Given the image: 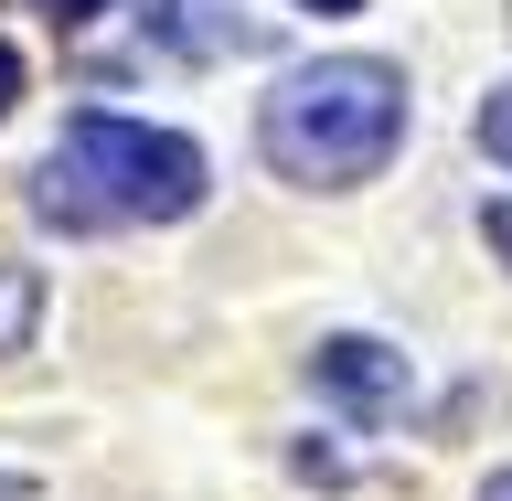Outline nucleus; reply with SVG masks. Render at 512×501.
<instances>
[{
	"label": "nucleus",
	"mask_w": 512,
	"mask_h": 501,
	"mask_svg": "<svg viewBox=\"0 0 512 501\" xmlns=\"http://www.w3.org/2000/svg\"><path fill=\"white\" fill-rule=\"evenodd\" d=\"M256 150H267V171L299 182V192L374 182L384 160L406 150V75H395L384 54H320V64H299V75H278L267 107H256Z\"/></svg>",
	"instance_id": "f257e3e1"
},
{
	"label": "nucleus",
	"mask_w": 512,
	"mask_h": 501,
	"mask_svg": "<svg viewBox=\"0 0 512 501\" xmlns=\"http://www.w3.org/2000/svg\"><path fill=\"white\" fill-rule=\"evenodd\" d=\"M203 150L182 128H150V118H118V107H75L64 118V150L32 171V214L64 224V235H96V224H182L203 214Z\"/></svg>",
	"instance_id": "f03ea898"
},
{
	"label": "nucleus",
	"mask_w": 512,
	"mask_h": 501,
	"mask_svg": "<svg viewBox=\"0 0 512 501\" xmlns=\"http://www.w3.org/2000/svg\"><path fill=\"white\" fill-rule=\"evenodd\" d=\"M310 395L342 406V416H363V427H384V416L416 406V363L395 342H374V331H331V342L310 352Z\"/></svg>",
	"instance_id": "7ed1b4c3"
},
{
	"label": "nucleus",
	"mask_w": 512,
	"mask_h": 501,
	"mask_svg": "<svg viewBox=\"0 0 512 501\" xmlns=\"http://www.w3.org/2000/svg\"><path fill=\"white\" fill-rule=\"evenodd\" d=\"M150 32H160V43H182V54H246V43H256L246 22H224L214 0H160Z\"/></svg>",
	"instance_id": "20e7f679"
},
{
	"label": "nucleus",
	"mask_w": 512,
	"mask_h": 501,
	"mask_svg": "<svg viewBox=\"0 0 512 501\" xmlns=\"http://www.w3.org/2000/svg\"><path fill=\"white\" fill-rule=\"evenodd\" d=\"M32 331H43V267L0 256V352H32Z\"/></svg>",
	"instance_id": "39448f33"
},
{
	"label": "nucleus",
	"mask_w": 512,
	"mask_h": 501,
	"mask_svg": "<svg viewBox=\"0 0 512 501\" xmlns=\"http://www.w3.org/2000/svg\"><path fill=\"white\" fill-rule=\"evenodd\" d=\"M480 150H491V160H502V171H512V86L491 96V107H480Z\"/></svg>",
	"instance_id": "423d86ee"
},
{
	"label": "nucleus",
	"mask_w": 512,
	"mask_h": 501,
	"mask_svg": "<svg viewBox=\"0 0 512 501\" xmlns=\"http://www.w3.org/2000/svg\"><path fill=\"white\" fill-rule=\"evenodd\" d=\"M480 235H491V256L512 267V192H502V203H480Z\"/></svg>",
	"instance_id": "0eeeda50"
},
{
	"label": "nucleus",
	"mask_w": 512,
	"mask_h": 501,
	"mask_svg": "<svg viewBox=\"0 0 512 501\" xmlns=\"http://www.w3.org/2000/svg\"><path fill=\"white\" fill-rule=\"evenodd\" d=\"M96 11H107V0H43V22H64V32H75V22H96Z\"/></svg>",
	"instance_id": "6e6552de"
},
{
	"label": "nucleus",
	"mask_w": 512,
	"mask_h": 501,
	"mask_svg": "<svg viewBox=\"0 0 512 501\" xmlns=\"http://www.w3.org/2000/svg\"><path fill=\"white\" fill-rule=\"evenodd\" d=\"M11 96H22V54L0 43V118H11Z\"/></svg>",
	"instance_id": "1a4fd4ad"
},
{
	"label": "nucleus",
	"mask_w": 512,
	"mask_h": 501,
	"mask_svg": "<svg viewBox=\"0 0 512 501\" xmlns=\"http://www.w3.org/2000/svg\"><path fill=\"white\" fill-rule=\"evenodd\" d=\"M480 501H512V470H491V480H480Z\"/></svg>",
	"instance_id": "9d476101"
},
{
	"label": "nucleus",
	"mask_w": 512,
	"mask_h": 501,
	"mask_svg": "<svg viewBox=\"0 0 512 501\" xmlns=\"http://www.w3.org/2000/svg\"><path fill=\"white\" fill-rule=\"evenodd\" d=\"M299 11H363V0H299Z\"/></svg>",
	"instance_id": "9b49d317"
},
{
	"label": "nucleus",
	"mask_w": 512,
	"mask_h": 501,
	"mask_svg": "<svg viewBox=\"0 0 512 501\" xmlns=\"http://www.w3.org/2000/svg\"><path fill=\"white\" fill-rule=\"evenodd\" d=\"M22 491H32V480H11V470H0V501H22Z\"/></svg>",
	"instance_id": "f8f14e48"
}]
</instances>
